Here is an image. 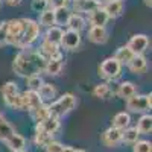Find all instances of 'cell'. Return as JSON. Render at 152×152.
<instances>
[{"instance_id":"6da1fadb","label":"cell","mask_w":152,"mask_h":152,"mask_svg":"<svg viewBox=\"0 0 152 152\" xmlns=\"http://www.w3.org/2000/svg\"><path fill=\"white\" fill-rule=\"evenodd\" d=\"M46 58L32 47L23 49L15 55L12 61V70H14L21 78H31V76L40 75L44 72L46 67Z\"/></svg>"},{"instance_id":"7a4b0ae2","label":"cell","mask_w":152,"mask_h":152,"mask_svg":"<svg viewBox=\"0 0 152 152\" xmlns=\"http://www.w3.org/2000/svg\"><path fill=\"white\" fill-rule=\"evenodd\" d=\"M75 107H76V96L72 94V93L62 94L61 97L55 99L53 102H50L47 105L49 114L53 116V117H56V119H61V117L67 116L70 111L75 110Z\"/></svg>"},{"instance_id":"3957f363","label":"cell","mask_w":152,"mask_h":152,"mask_svg":"<svg viewBox=\"0 0 152 152\" xmlns=\"http://www.w3.org/2000/svg\"><path fill=\"white\" fill-rule=\"evenodd\" d=\"M2 96H3V100L8 107L18 110V111H24L21 93H18V87L14 81H8L2 85Z\"/></svg>"},{"instance_id":"277c9868","label":"cell","mask_w":152,"mask_h":152,"mask_svg":"<svg viewBox=\"0 0 152 152\" xmlns=\"http://www.w3.org/2000/svg\"><path fill=\"white\" fill-rule=\"evenodd\" d=\"M24 21V29H23V35H21V40L18 44V49H29L32 47V44L38 40L40 37V24L38 21L32 20V18H23Z\"/></svg>"},{"instance_id":"5b68a950","label":"cell","mask_w":152,"mask_h":152,"mask_svg":"<svg viewBox=\"0 0 152 152\" xmlns=\"http://www.w3.org/2000/svg\"><path fill=\"white\" fill-rule=\"evenodd\" d=\"M152 94H135L126 100V110L129 113L146 114L152 107Z\"/></svg>"},{"instance_id":"8992f818","label":"cell","mask_w":152,"mask_h":152,"mask_svg":"<svg viewBox=\"0 0 152 152\" xmlns=\"http://www.w3.org/2000/svg\"><path fill=\"white\" fill-rule=\"evenodd\" d=\"M122 72V66L116 58H107L105 61H102V64L99 66V76L104 78L107 81H114L120 76Z\"/></svg>"},{"instance_id":"52a82bcc","label":"cell","mask_w":152,"mask_h":152,"mask_svg":"<svg viewBox=\"0 0 152 152\" xmlns=\"http://www.w3.org/2000/svg\"><path fill=\"white\" fill-rule=\"evenodd\" d=\"M23 29H24L23 18H14V20L6 21V35H8L6 41H8V44L18 47L21 35H23Z\"/></svg>"},{"instance_id":"ba28073f","label":"cell","mask_w":152,"mask_h":152,"mask_svg":"<svg viewBox=\"0 0 152 152\" xmlns=\"http://www.w3.org/2000/svg\"><path fill=\"white\" fill-rule=\"evenodd\" d=\"M128 46L134 55H143L149 47V37L145 34H135L129 38Z\"/></svg>"},{"instance_id":"9c48e42d","label":"cell","mask_w":152,"mask_h":152,"mask_svg":"<svg viewBox=\"0 0 152 152\" xmlns=\"http://www.w3.org/2000/svg\"><path fill=\"white\" fill-rule=\"evenodd\" d=\"M100 142H102V145L107 146V148H117L122 143V131L110 126V128L105 129L102 132V135H100Z\"/></svg>"},{"instance_id":"30bf717a","label":"cell","mask_w":152,"mask_h":152,"mask_svg":"<svg viewBox=\"0 0 152 152\" xmlns=\"http://www.w3.org/2000/svg\"><path fill=\"white\" fill-rule=\"evenodd\" d=\"M59 46H62L66 50H76L81 46V34L70 31V29L64 31L62 32V38H61Z\"/></svg>"},{"instance_id":"8fae6325","label":"cell","mask_w":152,"mask_h":152,"mask_svg":"<svg viewBox=\"0 0 152 152\" xmlns=\"http://www.w3.org/2000/svg\"><path fill=\"white\" fill-rule=\"evenodd\" d=\"M21 97H23V110L24 111H34L38 107L43 105V100L40 99L37 91L26 90L24 93H21Z\"/></svg>"},{"instance_id":"7c38bea8","label":"cell","mask_w":152,"mask_h":152,"mask_svg":"<svg viewBox=\"0 0 152 152\" xmlns=\"http://www.w3.org/2000/svg\"><path fill=\"white\" fill-rule=\"evenodd\" d=\"M108 15L107 12L104 11L102 6L96 8L94 11H91L90 14H88V23H90L91 28H105V24L108 23Z\"/></svg>"},{"instance_id":"4fadbf2b","label":"cell","mask_w":152,"mask_h":152,"mask_svg":"<svg viewBox=\"0 0 152 152\" xmlns=\"http://www.w3.org/2000/svg\"><path fill=\"white\" fill-rule=\"evenodd\" d=\"M38 96H40V99L43 100V104L46 102H53L55 97H56V88L55 85L49 84V82H43V85L38 88Z\"/></svg>"},{"instance_id":"5bb4252c","label":"cell","mask_w":152,"mask_h":152,"mask_svg":"<svg viewBox=\"0 0 152 152\" xmlns=\"http://www.w3.org/2000/svg\"><path fill=\"white\" fill-rule=\"evenodd\" d=\"M116 94H117L119 97L125 99V100H128L129 97H132V96L137 94V87H135V84L131 82V81H123V82L119 84Z\"/></svg>"},{"instance_id":"9a60e30c","label":"cell","mask_w":152,"mask_h":152,"mask_svg":"<svg viewBox=\"0 0 152 152\" xmlns=\"http://www.w3.org/2000/svg\"><path fill=\"white\" fill-rule=\"evenodd\" d=\"M35 129H41L47 134H55L58 129H59V119L53 117V116H49L47 119H44L43 122L37 123V128Z\"/></svg>"},{"instance_id":"2e32d148","label":"cell","mask_w":152,"mask_h":152,"mask_svg":"<svg viewBox=\"0 0 152 152\" xmlns=\"http://www.w3.org/2000/svg\"><path fill=\"white\" fill-rule=\"evenodd\" d=\"M38 52H40L46 59H50V58H62L59 46L58 44H52V43H47V41H43L41 43L40 50H38Z\"/></svg>"},{"instance_id":"e0dca14e","label":"cell","mask_w":152,"mask_h":152,"mask_svg":"<svg viewBox=\"0 0 152 152\" xmlns=\"http://www.w3.org/2000/svg\"><path fill=\"white\" fill-rule=\"evenodd\" d=\"M128 69L134 73V75H143L148 69V61L143 55H134V58L129 61Z\"/></svg>"},{"instance_id":"ac0fdd59","label":"cell","mask_w":152,"mask_h":152,"mask_svg":"<svg viewBox=\"0 0 152 152\" xmlns=\"http://www.w3.org/2000/svg\"><path fill=\"white\" fill-rule=\"evenodd\" d=\"M107 12L108 18H119L123 14V2H116V0H108L102 6Z\"/></svg>"},{"instance_id":"d6986e66","label":"cell","mask_w":152,"mask_h":152,"mask_svg":"<svg viewBox=\"0 0 152 152\" xmlns=\"http://www.w3.org/2000/svg\"><path fill=\"white\" fill-rule=\"evenodd\" d=\"M72 15V11L69 9V6H61L53 9V17H55V26L62 28V26H67L69 18Z\"/></svg>"},{"instance_id":"ffe728a7","label":"cell","mask_w":152,"mask_h":152,"mask_svg":"<svg viewBox=\"0 0 152 152\" xmlns=\"http://www.w3.org/2000/svg\"><path fill=\"white\" fill-rule=\"evenodd\" d=\"M88 40L94 44H105L108 41V32L105 28H90Z\"/></svg>"},{"instance_id":"44dd1931","label":"cell","mask_w":152,"mask_h":152,"mask_svg":"<svg viewBox=\"0 0 152 152\" xmlns=\"http://www.w3.org/2000/svg\"><path fill=\"white\" fill-rule=\"evenodd\" d=\"M62 67H64L62 58H50V59L46 61L44 73L49 75V76H58L62 72Z\"/></svg>"},{"instance_id":"7402d4cb","label":"cell","mask_w":152,"mask_h":152,"mask_svg":"<svg viewBox=\"0 0 152 152\" xmlns=\"http://www.w3.org/2000/svg\"><path fill=\"white\" fill-rule=\"evenodd\" d=\"M129 123H131V116H129V113H126V111H120V113H117L116 116L113 117V128H116V129H119V131H123V129H126L129 126Z\"/></svg>"},{"instance_id":"603a6c76","label":"cell","mask_w":152,"mask_h":152,"mask_svg":"<svg viewBox=\"0 0 152 152\" xmlns=\"http://www.w3.org/2000/svg\"><path fill=\"white\" fill-rule=\"evenodd\" d=\"M87 26V20L81 15V14H76V12H72V15L69 18V23H67V28L70 31H75V32H79L84 31Z\"/></svg>"},{"instance_id":"cb8c5ba5","label":"cell","mask_w":152,"mask_h":152,"mask_svg":"<svg viewBox=\"0 0 152 152\" xmlns=\"http://www.w3.org/2000/svg\"><path fill=\"white\" fill-rule=\"evenodd\" d=\"M99 8L93 0H76L73 2V9L76 11V14H90L91 11Z\"/></svg>"},{"instance_id":"d4e9b609","label":"cell","mask_w":152,"mask_h":152,"mask_svg":"<svg viewBox=\"0 0 152 152\" xmlns=\"http://www.w3.org/2000/svg\"><path fill=\"white\" fill-rule=\"evenodd\" d=\"M62 28H58V26H52V28H47L44 37H43V41H47V43H52V44H58L61 43V38H62Z\"/></svg>"},{"instance_id":"484cf974","label":"cell","mask_w":152,"mask_h":152,"mask_svg":"<svg viewBox=\"0 0 152 152\" xmlns=\"http://www.w3.org/2000/svg\"><path fill=\"white\" fill-rule=\"evenodd\" d=\"M14 134H15V129L12 128L9 125V122L2 116V113H0V142L6 143Z\"/></svg>"},{"instance_id":"4316f807","label":"cell","mask_w":152,"mask_h":152,"mask_svg":"<svg viewBox=\"0 0 152 152\" xmlns=\"http://www.w3.org/2000/svg\"><path fill=\"white\" fill-rule=\"evenodd\" d=\"M113 58H116L119 62H120V66H128L129 64V61L134 58V53L131 52V49L128 46H120L117 50H116V53H114Z\"/></svg>"},{"instance_id":"83f0119b","label":"cell","mask_w":152,"mask_h":152,"mask_svg":"<svg viewBox=\"0 0 152 152\" xmlns=\"http://www.w3.org/2000/svg\"><path fill=\"white\" fill-rule=\"evenodd\" d=\"M113 94H114V91L108 82H100L93 88V96L97 99H110Z\"/></svg>"},{"instance_id":"f1b7e54d","label":"cell","mask_w":152,"mask_h":152,"mask_svg":"<svg viewBox=\"0 0 152 152\" xmlns=\"http://www.w3.org/2000/svg\"><path fill=\"white\" fill-rule=\"evenodd\" d=\"M135 128L140 134H151V131H152V116L149 113L143 114V116L138 119Z\"/></svg>"},{"instance_id":"f546056e","label":"cell","mask_w":152,"mask_h":152,"mask_svg":"<svg viewBox=\"0 0 152 152\" xmlns=\"http://www.w3.org/2000/svg\"><path fill=\"white\" fill-rule=\"evenodd\" d=\"M138 138H140V132L137 131V128H131V126H128L126 129L122 131V143L134 145L135 142H138Z\"/></svg>"},{"instance_id":"4dcf8cb0","label":"cell","mask_w":152,"mask_h":152,"mask_svg":"<svg viewBox=\"0 0 152 152\" xmlns=\"http://www.w3.org/2000/svg\"><path fill=\"white\" fill-rule=\"evenodd\" d=\"M12 152H15V151H21V149H24V146H26V140H24V137H21L20 134H14L9 140L5 143Z\"/></svg>"},{"instance_id":"1f68e13d","label":"cell","mask_w":152,"mask_h":152,"mask_svg":"<svg viewBox=\"0 0 152 152\" xmlns=\"http://www.w3.org/2000/svg\"><path fill=\"white\" fill-rule=\"evenodd\" d=\"M53 140V135L52 134H47L41 129H35V137H34V142L38 148H46L50 142Z\"/></svg>"},{"instance_id":"d6a6232c","label":"cell","mask_w":152,"mask_h":152,"mask_svg":"<svg viewBox=\"0 0 152 152\" xmlns=\"http://www.w3.org/2000/svg\"><path fill=\"white\" fill-rule=\"evenodd\" d=\"M38 24H40V28H41V26H44V28H52V26H55L53 9H50V8H49V9H46L44 12H41Z\"/></svg>"},{"instance_id":"836d02e7","label":"cell","mask_w":152,"mask_h":152,"mask_svg":"<svg viewBox=\"0 0 152 152\" xmlns=\"http://www.w3.org/2000/svg\"><path fill=\"white\" fill-rule=\"evenodd\" d=\"M29 114H31V117L34 119V122H37V123L43 122L44 119H47V117L50 116V114H49V108H47L46 104H43L41 107H38V108L34 110V111H29Z\"/></svg>"},{"instance_id":"e575fe53","label":"cell","mask_w":152,"mask_h":152,"mask_svg":"<svg viewBox=\"0 0 152 152\" xmlns=\"http://www.w3.org/2000/svg\"><path fill=\"white\" fill-rule=\"evenodd\" d=\"M43 78L41 75H35V76H31V78H26V85H28V90H32V91H38V88L43 85Z\"/></svg>"},{"instance_id":"d590c367","label":"cell","mask_w":152,"mask_h":152,"mask_svg":"<svg viewBox=\"0 0 152 152\" xmlns=\"http://www.w3.org/2000/svg\"><path fill=\"white\" fill-rule=\"evenodd\" d=\"M132 152H152V143L149 140H138L134 143Z\"/></svg>"},{"instance_id":"8d00e7d4","label":"cell","mask_w":152,"mask_h":152,"mask_svg":"<svg viewBox=\"0 0 152 152\" xmlns=\"http://www.w3.org/2000/svg\"><path fill=\"white\" fill-rule=\"evenodd\" d=\"M32 9L35 12H44L46 9H49V5H47V0H32Z\"/></svg>"},{"instance_id":"74e56055","label":"cell","mask_w":152,"mask_h":152,"mask_svg":"<svg viewBox=\"0 0 152 152\" xmlns=\"http://www.w3.org/2000/svg\"><path fill=\"white\" fill-rule=\"evenodd\" d=\"M62 148H64V146H62L59 142L52 140V142H50L44 149H46V152H62Z\"/></svg>"},{"instance_id":"f35d334b","label":"cell","mask_w":152,"mask_h":152,"mask_svg":"<svg viewBox=\"0 0 152 152\" xmlns=\"http://www.w3.org/2000/svg\"><path fill=\"white\" fill-rule=\"evenodd\" d=\"M6 38H8V35H6V21H2L0 23V47L8 44Z\"/></svg>"},{"instance_id":"ab89813d","label":"cell","mask_w":152,"mask_h":152,"mask_svg":"<svg viewBox=\"0 0 152 152\" xmlns=\"http://www.w3.org/2000/svg\"><path fill=\"white\" fill-rule=\"evenodd\" d=\"M69 0H47V5L50 9H56V8H61V6H67Z\"/></svg>"},{"instance_id":"60d3db41","label":"cell","mask_w":152,"mask_h":152,"mask_svg":"<svg viewBox=\"0 0 152 152\" xmlns=\"http://www.w3.org/2000/svg\"><path fill=\"white\" fill-rule=\"evenodd\" d=\"M21 2L23 0H5V3L9 6H18V5H21Z\"/></svg>"},{"instance_id":"b9f144b4","label":"cell","mask_w":152,"mask_h":152,"mask_svg":"<svg viewBox=\"0 0 152 152\" xmlns=\"http://www.w3.org/2000/svg\"><path fill=\"white\" fill-rule=\"evenodd\" d=\"M93 2H94V3L97 5V6H104V5H105V3L108 2V0H93Z\"/></svg>"},{"instance_id":"7bdbcfd3","label":"cell","mask_w":152,"mask_h":152,"mask_svg":"<svg viewBox=\"0 0 152 152\" xmlns=\"http://www.w3.org/2000/svg\"><path fill=\"white\" fill-rule=\"evenodd\" d=\"M75 149L72 148V146H64V148H62V152H73Z\"/></svg>"},{"instance_id":"ee69618b","label":"cell","mask_w":152,"mask_h":152,"mask_svg":"<svg viewBox=\"0 0 152 152\" xmlns=\"http://www.w3.org/2000/svg\"><path fill=\"white\" fill-rule=\"evenodd\" d=\"M145 5H146V6H149V8H151V5H152V3H151V0H145Z\"/></svg>"},{"instance_id":"f6af8a7d","label":"cell","mask_w":152,"mask_h":152,"mask_svg":"<svg viewBox=\"0 0 152 152\" xmlns=\"http://www.w3.org/2000/svg\"><path fill=\"white\" fill-rule=\"evenodd\" d=\"M73 152H85V151H84V149H75Z\"/></svg>"},{"instance_id":"bcb514c9","label":"cell","mask_w":152,"mask_h":152,"mask_svg":"<svg viewBox=\"0 0 152 152\" xmlns=\"http://www.w3.org/2000/svg\"><path fill=\"white\" fill-rule=\"evenodd\" d=\"M15 152H28V151H24V149H21V151H15Z\"/></svg>"},{"instance_id":"7dc6e473","label":"cell","mask_w":152,"mask_h":152,"mask_svg":"<svg viewBox=\"0 0 152 152\" xmlns=\"http://www.w3.org/2000/svg\"><path fill=\"white\" fill-rule=\"evenodd\" d=\"M2 2H3V0H0V5H2Z\"/></svg>"},{"instance_id":"c3c4849f","label":"cell","mask_w":152,"mask_h":152,"mask_svg":"<svg viewBox=\"0 0 152 152\" xmlns=\"http://www.w3.org/2000/svg\"><path fill=\"white\" fill-rule=\"evenodd\" d=\"M116 2H122V0H116Z\"/></svg>"},{"instance_id":"681fc988","label":"cell","mask_w":152,"mask_h":152,"mask_svg":"<svg viewBox=\"0 0 152 152\" xmlns=\"http://www.w3.org/2000/svg\"><path fill=\"white\" fill-rule=\"evenodd\" d=\"M72 2H76V0H72Z\"/></svg>"}]
</instances>
